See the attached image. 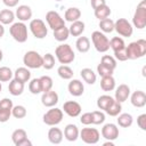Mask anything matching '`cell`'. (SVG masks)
I'll return each instance as SVG.
<instances>
[{
	"label": "cell",
	"mask_w": 146,
	"mask_h": 146,
	"mask_svg": "<svg viewBox=\"0 0 146 146\" xmlns=\"http://www.w3.org/2000/svg\"><path fill=\"white\" fill-rule=\"evenodd\" d=\"M125 54L128 59H138L144 57L146 54V40L139 39L130 42L128 46H125Z\"/></svg>",
	"instance_id": "6da1fadb"
},
{
	"label": "cell",
	"mask_w": 146,
	"mask_h": 146,
	"mask_svg": "<svg viewBox=\"0 0 146 146\" xmlns=\"http://www.w3.org/2000/svg\"><path fill=\"white\" fill-rule=\"evenodd\" d=\"M55 55H56L57 60L64 65L71 64L75 58V54H74L72 47L67 43H62V44L57 46L55 49Z\"/></svg>",
	"instance_id": "7a4b0ae2"
},
{
	"label": "cell",
	"mask_w": 146,
	"mask_h": 146,
	"mask_svg": "<svg viewBox=\"0 0 146 146\" xmlns=\"http://www.w3.org/2000/svg\"><path fill=\"white\" fill-rule=\"evenodd\" d=\"M9 33L13 39L19 43H24L27 40V26L24 22H16L13 23L9 27Z\"/></svg>",
	"instance_id": "3957f363"
},
{
	"label": "cell",
	"mask_w": 146,
	"mask_h": 146,
	"mask_svg": "<svg viewBox=\"0 0 146 146\" xmlns=\"http://www.w3.org/2000/svg\"><path fill=\"white\" fill-rule=\"evenodd\" d=\"M91 41L98 52H106L110 49V40L102 31H94L91 34Z\"/></svg>",
	"instance_id": "277c9868"
},
{
	"label": "cell",
	"mask_w": 146,
	"mask_h": 146,
	"mask_svg": "<svg viewBox=\"0 0 146 146\" xmlns=\"http://www.w3.org/2000/svg\"><path fill=\"white\" fill-rule=\"evenodd\" d=\"M132 25L139 30H143L146 26V1L143 0L136 8L132 16Z\"/></svg>",
	"instance_id": "5b68a950"
},
{
	"label": "cell",
	"mask_w": 146,
	"mask_h": 146,
	"mask_svg": "<svg viewBox=\"0 0 146 146\" xmlns=\"http://www.w3.org/2000/svg\"><path fill=\"white\" fill-rule=\"evenodd\" d=\"M63 110L60 108H57V107H51L50 110H48L44 114H43V123L47 124V125H50V127H54V125H57L62 122L63 120Z\"/></svg>",
	"instance_id": "8992f818"
},
{
	"label": "cell",
	"mask_w": 146,
	"mask_h": 146,
	"mask_svg": "<svg viewBox=\"0 0 146 146\" xmlns=\"http://www.w3.org/2000/svg\"><path fill=\"white\" fill-rule=\"evenodd\" d=\"M23 64L27 68H40L42 67V56L35 50L26 51L23 57Z\"/></svg>",
	"instance_id": "52a82bcc"
},
{
	"label": "cell",
	"mask_w": 146,
	"mask_h": 146,
	"mask_svg": "<svg viewBox=\"0 0 146 146\" xmlns=\"http://www.w3.org/2000/svg\"><path fill=\"white\" fill-rule=\"evenodd\" d=\"M29 27L36 39H44L48 34V27L46 26V23L40 18L31 19Z\"/></svg>",
	"instance_id": "ba28073f"
},
{
	"label": "cell",
	"mask_w": 146,
	"mask_h": 146,
	"mask_svg": "<svg viewBox=\"0 0 146 146\" xmlns=\"http://www.w3.org/2000/svg\"><path fill=\"white\" fill-rule=\"evenodd\" d=\"M114 30L117 32L119 35L123 38H130L133 33L132 24L125 18H117L114 22Z\"/></svg>",
	"instance_id": "9c48e42d"
},
{
	"label": "cell",
	"mask_w": 146,
	"mask_h": 146,
	"mask_svg": "<svg viewBox=\"0 0 146 146\" xmlns=\"http://www.w3.org/2000/svg\"><path fill=\"white\" fill-rule=\"evenodd\" d=\"M79 137L82 139V141H84L86 144H97L99 141V138H100V133L97 129L95 128H83L80 133H79Z\"/></svg>",
	"instance_id": "30bf717a"
},
{
	"label": "cell",
	"mask_w": 146,
	"mask_h": 146,
	"mask_svg": "<svg viewBox=\"0 0 146 146\" xmlns=\"http://www.w3.org/2000/svg\"><path fill=\"white\" fill-rule=\"evenodd\" d=\"M46 21L48 23V26L55 31L62 26L65 25V19L55 10H49L47 14H46Z\"/></svg>",
	"instance_id": "8fae6325"
},
{
	"label": "cell",
	"mask_w": 146,
	"mask_h": 146,
	"mask_svg": "<svg viewBox=\"0 0 146 146\" xmlns=\"http://www.w3.org/2000/svg\"><path fill=\"white\" fill-rule=\"evenodd\" d=\"M13 106V100L9 98H2L0 100V122L5 123L10 119Z\"/></svg>",
	"instance_id": "7c38bea8"
},
{
	"label": "cell",
	"mask_w": 146,
	"mask_h": 146,
	"mask_svg": "<svg viewBox=\"0 0 146 146\" xmlns=\"http://www.w3.org/2000/svg\"><path fill=\"white\" fill-rule=\"evenodd\" d=\"M11 140L16 146H31L32 143L27 138V133L24 129H16L11 133Z\"/></svg>",
	"instance_id": "4fadbf2b"
},
{
	"label": "cell",
	"mask_w": 146,
	"mask_h": 146,
	"mask_svg": "<svg viewBox=\"0 0 146 146\" xmlns=\"http://www.w3.org/2000/svg\"><path fill=\"white\" fill-rule=\"evenodd\" d=\"M63 111L71 117H76L81 114L82 107L78 102L74 100H67L63 104Z\"/></svg>",
	"instance_id": "5bb4252c"
},
{
	"label": "cell",
	"mask_w": 146,
	"mask_h": 146,
	"mask_svg": "<svg viewBox=\"0 0 146 146\" xmlns=\"http://www.w3.org/2000/svg\"><path fill=\"white\" fill-rule=\"evenodd\" d=\"M102 136L106 140H115L119 137V128L114 123H106L102 128Z\"/></svg>",
	"instance_id": "9a60e30c"
},
{
	"label": "cell",
	"mask_w": 146,
	"mask_h": 146,
	"mask_svg": "<svg viewBox=\"0 0 146 146\" xmlns=\"http://www.w3.org/2000/svg\"><path fill=\"white\" fill-rule=\"evenodd\" d=\"M58 99H59L58 94L52 89L49 91L42 92V96H41V103L46 107H54L58 103Z\"/></svg>",
	"instance_id": "2e32d148"
},
{
	"label": "cell",
	"mask_w": 146,
	"mask_h": 146,
	"mask_svg": "<svg viewBox=\"0 0 146 146\" xmlns=\"http://www.w3.org/2000/svg\"><path fill=\"white\" fill-rule=\"evenodd\" d=\"M67 89H68V92L74 97H80L84 92V86H83L82 81H80L78 79L71 80V82L67 86Z\"/></svg>",
	"instance_id": "e0dca14e"
},
{
	"label": "cell",
	"mask_w": 146,
	"mask_h": 146,
	"mask_svg": "<svg viewBox=\"0 0 146 146\" xmlns=\"http://www.w3.org/2000/svg\"><path fill=\"white\" fill-rule=\"evenodd\" d=\"M129 97H130V102H131L132 106H135V107L140 108L146 105V94L143 90H136Z\"/></svg>",
	"instance_id": "ac0fdd59"
},
{
	"label": "cell",
	"mask_w": 146,
	"mask_h": 146,
	"mask_svg": "<svg viewBox=\"0 0 146 146\" xmlns=\"http://www.w3.org/2000/svg\"><path fill=\"white\" fill-rule=\"evenodd\" d=\"M32 9L30 6H26V5H21L17 7L16 9V13H15V16L18 18L19 22H26V21H30L32 18Z\"/></svg>",
	"instance_id": "d6986e66"
},
{
	"label": "cell",
	"mask_w": 146,
	"mask_h": 146,
	"mask_svg": "<svg viewBox=\"0 0 146 146\" xmlns=\"http://www.w3.org/2000/svg\"><path fill=\"white\" fill-rule=\"evenodd\" d=\"M130 96V87L128 84H120L116 89H115V95H114V99L117 100L119 103H123L125 102Z\"/></svg>",
	"instance_id": "ffe728a7"
},
{
	"label": "cell",
	"mask_w": 146,
	"mask_h": 146,
	"mask_svg": "<svg viewBox=\"0 0 146 146\" xmlns=\"http://www.w3.org/2000/svg\"><path fill=\"white\" fill-rule=\"evenodd\" d=\"M79 133H80V131H79L78 127L75 124H73V123H70V124H67L64 128V133L63 135H64V137H65L66 140H68V141H75L79 138Z\"/></svg>",
	"instance_id": "44dd1931"
},
{
	"label": "cell",
	"mask_w": 146,
	"mask_h": 146,
	"mask_svg": "<svg viewBox=\"0 0 146 146\" xmlns=\"http://www.w3.org/2000/svg\"><path fill=\"white\" fill-rule=\"evenodd\" d=\"M14 79L18 80L22 83H26L31 80V72L30 70L25 66V67H18L15 72H14Z\"/></svg>",
	"instance_id": "7402d4cb"
},
{
	"label": "cell",
	"mask_w": 146,
	"mask_h": 146,
	"mask_svg": "<svg viewBox=\"0 0 146 146\" xmlns=\"http://www.w3.org/2000/svg\"><path fill=\"white\" fill-rule=\"evenodd\" d=\"M63 131L59 129V128H56L54 125V128H50L49 131H48V140L51 143V144H60L62 140H63Z\"/></svg>",
	"instance_id": "603a6c76"
},
{
	"label": "cell",
	"mask_w": 146,
	"mask_h": 146,
	"mask_svg": "<svg viewBox=\"0 0 146 146\" xmlns=\"http://www.w3.org/2000/svg\"><path fill=\"white\" fill-rule=\"evenodd\" d=\"M8 90H9V94L10 95H13V96H19L24 91V83L19 82L16 79H11L9 81Z\"/></svg>",
	"instance_id": "cb8c5ba5"
},
{
	"label": "cell",
	"mask_w": 146,
	"mask_h": 146,
	"mask_svg": "<svg viewBox=\"0 0 146 146\" xmlns=\"http://www.w3.org/2000/svg\"><path fill=\"white\" fill-rule=\"evenodd\" d=\"M81 17V10L76 7H70L65 10V14H64V18L66 22H75V21H79Z\"/></svg>",
	"instance_id": "d4e9b609"
},
{
	"label": "cell",
	"mask_w": 146,
	"mask_h": 146,
	"mask_svg": "<svg viewBox=\"0 0 146 146\" xmlns=\"http://www.w3.org/2000/svg\"><path fill=\"white\" fill-rule=\"evenodd\" d=\"M84 23L82 21H75V22H72L70 27H68V31H70V35H73V36H80L83 32H84Z\"/></svg>",
	"instance_id": "484cf974"
},
{
	"label": "cell",
	"mask_w": 146,
	"mask_h": 146,
	"mask_svg": "<svg viewBox=\"0 0 146 146\" xmlns=\"http://www.w3.org/2000/svg\"><path fill=\"white\" fill-rule=\"evenodd\" d=\"M80 75H81L82 80H83L86 83H88V84H94V83L96 82V80H97L96 73H95L91 68H89V67L82 68L81 72H80Z\"/></svg>",
	"instance_id": "4316f807"
},
{
	"label": "cell",
	"mask_w": 146,
	"mask_h": 146,
	"mask_svg": "<svg viewBox=\"0 0 146 146\" xmlns=\"http://www.w3.org/2000/svg\"><path fill=\"white\" fill-rule=\"evenodd\" d=\"M15 13L10 9H2L0 10V23L3 25L13 24L15 21Z\"/></svg>",
	"instance_id": "83f0119b"
},
{
	"label": "cell",
	"mask_w": 146,
	"mask_h": 146,
	"mask_svg": "<svg viewBox=\"0 0 146 146\" xmlns=\"http://www.w3.org/2000/svg\"><path fill=\"white\" fill-rule=\"evenodd\" d=\"M75 47L76 50L81 54H84L87 51H89L90 49V40L87 36H79L76 42H75Z\"/></svg>",
	"instance_id": "f1b7e54d"
},
{
	"label": "cell",
	"mask_w": 146,
	"mask_h": 146,
	"mask_svg": "<svg viewBox=\"0 0 146 146\" xmlns=\"http://www.w3.org/2000/svg\"><path fill=\"white\" fill-rule=\"evenodd\" d=\"M100 88L104 91H112L115 89V79L113 75H107V76H102L100 80Z\"/></svg>",
	"instance_id": "f546056e"
},
{
	"label": "cell",
	"mask_w": 146,
	"mask_h": 146,
	"mask_svg": "<svg viewBox=\"0 0 146 146\" xmlns=\"http://www.w3.org/2000/svg\"><path fill=\"white\" fill-rule=\"evenodd\" d=\"M116 121H117V124L120 127H122V128H129V127H131V124L133 122V117L129 113H120L117 115Z\"/></svg>",
	"instance_id": "4dcf8cb0"
},
{
	"label": "cell",
	"mask_w": 146,
	"mask_h": 146,
	"mask_svg": "<svg viewBox=\"0 0 146 146\" xmlns=\"http://www.w3.org/2000/svg\"><path fill=\"white\" fill-rule=\"evenodd\" d=\"M94 14H95V17L100 21V19H104V18L110 17V15H111V8L105 3L103 6H99V7L95 8L94 9Z\"/></svg>",
	"instance_id": "1f68e13d"
},
{
	"label": "cell",
	"mask_w": 146,
	"mask_h": 146,
	"mask_svg": "<svg viewBox=\"0 0 146 146\" xmlns=\"http://www.w3.org/2000/svg\"><path fill=\"white\" fill-rule=\"evenodd\" d=\"M70 36V31H68V27H66L65 25L55 30L54 31V38L55 40H57L58 42H64L68 39Z\"/></svg>",
	"instance_id": "d6a6232c"
},
{
	"label": "cell",
	"mask_w": 146,
	"mask_h": 146,
	"mask_svg": "<svg viewBox=\"0 0 146 146\" xmlns=\"http://www.w3.org/2000/svg\"><path fill=\"white\" fill-rule=\"evenodd\" d=\"M57 74L59 75V78H62L63 80H71L73 78V70L68 66V65H64L62 64L58 68H57Z\"/></svg>",
	"instance_id": "836d02e7"
},
{
	"label": "cell",
	"mask_w": 146,
	"mask_h": 146,
	"mask_svg": "<svg viewBox=\"0 0 146 146\" xmlns=\"http://www.w3.org/2000/svg\"><path fill=\"white\" fill-rule=\"evenodd\" d=\"M99 29L103 33H111L114 31V21L111 18H104L99 21Z\"/></svg>",
	"instance_id": "e575fe53"
},
{
	"label": "cell",
	"mask_w": 146,
	"mask_h": 146,
	"mask_svg": "<svg viewBox=\"0 0 146 146\" xmlns=\"http://www.w3.org/2000/svg\"><path fill=\"white\" fill-rule=\"evenodd\" d=\"M113 100H114V98L112 96H110V95H102V96H99L97 98V107L99 110L105 111L111 105V103Z\"/></svg>",
	"instance_id": "d590c367"
},
{
	"label": "cell",
	"mask_w": 146,
	"mask_h": 146,
	"mask_svg": "<svg viewBox=\"0 0 146 146\" xmlns=\"http://www.w3.org/2000/svg\"><path fill=\"white\" fill-rule=\"evenodd\" d=\"M121 111H122V105H121V103H119L117 100H113L112 103H111V105L105 110V112L110 115V116H117L120 113H121Z\"/></svg>",
	"instance_id": "8d00e7d4"
},
{
	"label": "cell",
	"mask_w": 146,
	"mask_h": 146,
	"mask_svg": "<svg viewBox=\"0 0 146 146\" xmlns=\"http://www.w3.org/2000/svg\"><path fill=\"white\" fill-rule=\"evenodd\" d=\"M40 80V84H41V91L42 92H46V91H49L52 89V86H54V81L49 76V75H42L39 78Z\"/></svg>",
	"instance_id": "74e56055"
},
{
	"label": "cell",
	"mask_w": 146,
	"mask_h": 146,
	"mask_svg": "<svg viewBox=\"0 0 146 146\" xmlns=\"http://www.w3.org/2000/svg\"><path fill=\"white\" fill-rule=\"evenodd\" d=\"M110 48L113 51H116V50H120V49L125 48L124 40L121 36H114V38H112L110 40Z\"/></svg>",
	"instance_id": "f35d334b"
},
{
	"label": "cell",
	"mask_w": 146,
	"mask_h": 146,
	"mask_svg": "<svg viewBox=\"0 0 146 146\" xmlns=\"http://www.w3.org/2000/svg\"><path fill=\"white\" fill-rule=\"evenodd\" d=\"M14 72L8 66H1L0 67V82H8L13 79Z\"/></svg>",
	"instance_id": "ab89813d"
},
{
	"label": "cell",
	"mask_w": 146,
	"mask_h": 146,
	"mask_svg": "<svg viewBox=\"0 0 146 146\" xmlns=\"http://www.w3.org/2000/svg\"><path fill=\"white\" fill-rule=\"evenodd\" d=\"M55 66V57L52 54L48 52L42 56V67L46 70H51Z\"/></svg>",
	"instance_id": "60d3db41"
},
{
	"label": "cell",
	"mask_w": 146,
	"mask_h": 146,
	"mask_svg": "<svg viewBox=\"0 0 146 146\" xmlns=\"http://www.w3.org/2000/svg\"><path fill=\"white\" fill-rule=\"evenodd\" d=\"M27 114V111L25 108V106L23 105H16V106H13V110H11V115L16 119H23L25 117Z\"/></svg>",
	"instance_id": "b9f144b4"
},
{
	"label": "cell",
	"mask_w": 146,
	"mask_h": 146,
	"mask_svg": "<svg viewBox=\"0 0 146 146\" xmlns=\"http://www.w3.org/2000/svg\"><path fill=\"white\" fill-rule=\"evenodd\" d=\"M29 90H30V92L33 94V95H38V94L42 92V91H41V84H40L39 78L32 79V80L30 81V83H29Z\"/></svg>",
	"instance_id": "7bdbcfd3"
},
{
	"label": "cell",
	"mask_w": 146,
	"mask_h": 146,
	"mask_svg": "<svg viewBox=\"0 0 146 146\" xmlns=\"http://www.w3.org/2000/svg\"><path fill=\"white\" fill-rule=\"evenodd\" d=\"M100 63L104 64L105 66L112 68V70H115L116 68V59L113 57V56H110V55H104L100 59Z\"/></svg>",
	"instance_id": "ee69618b"
},
{
	"label": "cell",
	"mask_w": 146,
	"mask_h": 146,
	"mask_svg": "<svg viewBox=\"0 0 146 146\" xmlns=\"http://www.w3.org/2000/svg\"><path fill=\"white\" fill-rule=\"evenodd\" d=\"M91 116H92V124H102L105 121V114L102 111L91 112Z\"/></svg>",
	"instance_id": "f6af8a7d"
},
{
	"label": "cell",
	"mask_w": 146,
	"mask_h": 146,
	"mask_svg": "<svg viewBox=\"0 0 146 146\" xmlns=\"http://www.w3.org/2000/svg\"><path fill=\"white\" fill-rule=\"evenodd\" d=\"M113 72H114V70H112V68H110V67L105 66V65H104V64H102V63H99V64L97 65V73H98L100 76L113 75Z\"/></svg>",
	"instance_id": "bcb514c9"
},
{
	"label": "cell",
	"mask_w": 146,
	"mask_h": 146,
	"mask_svg": "<svg viewBox=\"0 0 146 146\" xmlns=\"http://www.w3.org/2000/svg\"><path fill=\"white\" fill-rule=\"evenodd\" d=\"M114 52V58L119 62H125L128 58H127V54H125V48L123 49H120V50H116V51H113Z\"/></svg>",
	"instance_id": "7dc6e473"
},
{
	"label": "cell",
	"mask_w": 146,
	"mask_h": 146,
	"mask_svg": "<svg viewBox=\"0 0 146 146\" xmlns=\"http://www.w3.org/2000/svg\"><path fill=\"white\" fill-rule=\"evenodd\" d=\"M80 122L84 125H89V124H92V116H91V112H87V113H83L81 116H80Z\"/></svg>",
	"instance_id": "c3c4849f"
},
{
	"label": "cell",
	"mask_w": 146,
	"mask_h": 146,
	"mask_svg": "<svg viewBox=\"0 0 146 146\" xmlns=\"http://www.w3.org/2000/svg\"><path fill=\"white\" fill-rule=\"evenodd\" d=\"M137 124H138V127H139L143 131L146 130V114H145V113L140 114V115L137 117Z\"/></svg>",
	"instance_id": "681fc988"
},
{
	"label": "cell",
	"mask_w": 146,
	"mask_h": 146,
	"mask_svg": "<svg viewBox=\"0 0 146 146\" xmlns=\"http://www.w3.org/2000/svg\"><path fill=\"white\" fill-rule=\"evenodd\" d=\"M3 5L8 8H13V7H16L19 2V0H2Z\"/></svg>",
	"instance_id": "f907efd6"
},
{
	"label": "cell",
	"mask_w": 146,
	"mask_h": 146,
	"mask_svg": "<svg viewBox=\"0 0 146 146\" xmlns=\"http://www.w3.org/2000/svg\"><path fill=\"white\" fill-rule=\"evenodd\" d=\"M90 3H91V7L95 9L99 6H103L106 3V0H90Z\"/></svg>",
	"instance_id": "816d5d0a"
},
{
	"label": "cell",
	"mask_w": 146,
	"mask_h": 146,
	"mask_svg": "<svg viewBox=\"0 0 146 146\" xmlns=\"http://www.w3.org/2000/svg\"><path fill=\"white\" fill-rule=\"evenodd\" d=\"M3 34H5V27H3V24L0 23V39L3 36Z\"/></svg>",
	"instance_id": "f5cc1de1"
},
{
	"label": "cell",
	"mask_w": 146,
	"mask_h": 146,
	"mask_svg": "<svg viewBox=\"0 0 146 146\" xmlns=\"http://www.w3.org/2000/svg\"><path fill=\"white\" fill-rule=\"evenodd\" d=\"M104 146H114L113 140H107L106 143H104Z\"/></svg>",
	"instance_id": "db71d44e"
},
{
	"label": "cell",
	"mask_w": 146,
	"mask_h": 146,
	"mask_svg": "<svg viewBox=\"0 0 146 146\" xmlns=\"http://www.w3.org/2000/svg\"><path fill=\"white\" fill-rule=\"evenodd\" d=\"M2 58H3V54H2V50L0 49V62L2 60Z\"/></svg>",
	"instance_id": "11a10c76"
},
{
	"label": "cell",
	"mask_w": 146,
	"mask_h": 146,
	"mask_svg": "<svg viewBox=\"0 0 146 146\" xmlns=\"http://www.w3.org/2000/svg\"><path fill=\"white\" fill-rule=\"evenodd\" d=\"M1 90H2V86H1V82H0V92H1Z\"/></svg>",
	"instance_id": "9f6ffc18"
},
{
	"label": "cell",
	"mask_w": 146,
	"mask_h": 146,
	"mask_svg": "<svg viewBox=\"0 0 146 146\" xmlns=\"http://www.w3.org/2000/svg\"><path fill=\"white\" fill-rule=\"evenodd\" d=\"M55 1H62V0H55Z\"/></svg>",
	"instance_id": "6f0895ef"
}]
</instances>
